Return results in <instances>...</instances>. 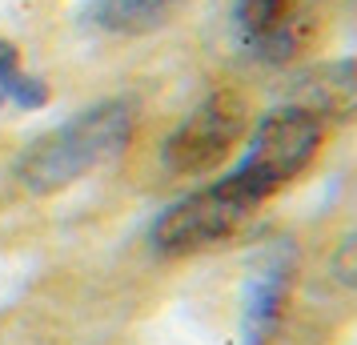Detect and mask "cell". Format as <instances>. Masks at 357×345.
<instances>
[{
  "label": "cell",
  "instance_id": "6da1fadb",
  "mask_svg": "<svg viewBox=\"0 0 357 345\" xmlns=\"http://www.w3.org/2000/svg\"><path fill=\"white\" fill-rule=\"evenodd\" d=\"M132 125H137V113L129 100H100L93 109L77 113L73 121L56 125L24 148L20 157L24 189L36 197H49V193H61L65 185L81 181L84 173L113 161L129 145Z\"/></svg>",
  "mask_w": 357,
  "mask_h": 345
},
{
  "label": "cell",
  "instance_id": "7a4b0ae2",
  "mask_svg": "<svg viewBox=\"0 0 357 345\" xmlns=\"http://www.w3.org/2000/svg\"><path fill=\"white\" fill-rule=\"evenodd\" d=\"M321 137L325 125L317 116H309L297 105H285L253 129L249 148H245L241 164L229 173V181L253 205H261L265 197H273L277 189H285L293 177H301L313 164L317 148H321Z\"/></svg>",
  "mask_w": 357,
  "mask_h": 345
},
{
  "label": "cell",
  "instance_id": "3957f363",
  "mask_svg": "<svg viewBox=\"0 0 357 345\" xmlns=\"http://www.w3.org/2000/svg\"><path fill=\"white\" fill-rule=\"evenodd\" d=\"M245 125H249L245 100L237 93H213L165 141V164L181 177L205 173L229 157V148L245 137Z\"/></svg>",
  "mask_w": 357,
  "mask_h": 345
},
{
  "label": "cell",
  "instance_id": "277c9868",
  "mask_svg": "<svg viewBox=\"0 0 357 345\" xmlns=\"http://www.w3.org/2000/svg\"><path fill=\"white\" fill-rule=\"evenodd\" d=\"M253 209H257V205L225 177V181L209 185V189H201L193 197L169 205V209L157 217V225H153V245L165 249V253L205 249V245H213V241L229 237Z\"/></svg>",
  "mask_w": 357,
  "mask_h": 345
},
{
  "label": "cell",
  "instance_id": "5b68a950",
  "mask_svg": "<svg viewBox=\"0 0 357 345\" xmlns=\"http://www.w3.org/2000/svg\"><path fill=\"white\" fill-rule=\"evenodd\" d=\"M237 33L261 61H293L313 36V0H237Z\"/></svg>",
  "mask_w": 357,
  "mask_h": 345
},
{
  "label": "cell",
  "instance_id": "8992f818",
  "mask_svg": "<svg viewBox=\"0 0 357 345\" xmlns=\"http://www.w3.org/2000/svg\"><path fill=\"white\" fill-rule=\"evenodd\" d=\"M297 109H305L317 121H349L357 113V61H333V65L309 68L297 81Z\"/></svg>",
  "mask_w": 357,
  "mask_h": 345
},
{
  "label": "cell",
  "instance_id": "52a82bcc",
  "mask_svg": "<svg viewBox=\"0 0 357 345\" xmlns=\"http://www.w3.org/2000/svg\"><path fill=\"white\" fill-rule=\"evenodd\" d=\"M289 281H293V257L289 253H273L261 265V273L249 281V301H245V333L249 342H269L277 321L289 301Z\"/></svg>",
  "mask_w": 357,
  "mask_h": 345
},
{
  "label": "cell",
  "instance_id": "ba28073f",
  "mask_svg": "<svg viewBox=\"0 0 357 345\" xmlns=\"http://www.w3.org/2000/svg\"><path fill=\"white\" fill-rule=\"evenodd\" d=\"M189 0H93V20L105 33L137 36L173 20Z\"/></svg>",
  "mask_w": 357,
  "mask_h": 345
},
{
  "label": "cell",
  "instance_id": "9c48e42d",
  "mask_svg": "<svg viewBox=\"0 0 357 345\" xmlns=\"http://www.w3.org/2000/svg\"><path fill=\"white\" fill-rule=\"evenodd\" d=\"M337 273L349 285H357V241H345L341 245V253H337Z\"/></svg>",
  "mask_w": 357,
  "mask_h": 345
},
{
  "label": "cell",
  "instance_id": "30bf717a",
  "mask_svg": "<svg viewBox=\"0 0 357 345\" xmlns=\"http://www.w3.org/2000/svg\"><path fill=\"white\" fill-rule=\"evenodd\" d=\"M4 100H8V97H4V89H0V105H4Z\"/></svg>",
  "mask_w": 357,
  "mask_h": 345
}]
</instances>
